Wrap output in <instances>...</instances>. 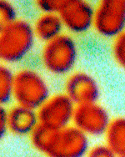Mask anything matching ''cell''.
<instances>
[{"label":"cell","instance_id":"6","mask_svg":"<svg viewBox=\"0 0 125 157\" xmlns=\"http://www.w3.org/2000/svg\"><path fill=\"white\" fill-rule=\"evenodd\" d=\"M76 105L65 94H56L45 100L37 109L40 124L54 130L70 125Z\"/></svg>","mask_w":125,"mask_h":157},{"label":"cell","instance_id":"19","mask_svg":"<svg viewBox=\"0 0 125 157\" xmlns=\"http://www.w3.org/2000/svg\"><path fill=\"white\" fill-rule=\"evenodd\" d=\"M118 157H125V155H121V156H118Z\"/></svg>","mask_w":125,"mask_h":157},{"label":"cell","instance_id":"5","mask_svg":"<svg viewBox=\"0 0 125 157\" xmlns=\"http://www.w3.org/2000/svg\"><path fill=\"white\" fill-rule=\"evenodd\" d=\"M94 28L104 38L115 39L125 30V0H102L94 9Z\"/></svg>","mask_w":125,"mask_h":157},{"label":"cell","instance_id":"2","mask_svg":"<svg viewBox=\"0 0 125 157\" xmlns=\"http://www.w3.org/2000/svg\"><path fill=\"white\" fill-rule=\"evenodd\" d=\"M35 33L33 25L24 19H17L0 29V58L4 63L23 60L34 47Z\"/></svg>","mask_w":125,"mask_h":157},{"label":"cell","instance_id":"1","mask_svg":"<svg viewBox=\"0 0 125 157\" xmlns=\"http://www.w3.org/2000/svg\"><path fill=\"white\" fill-rule=\"evenodd\" d=\"M31 143L47 157H85L89 137L74 125L54 130L39 124L30 135Z\"/></svg>","mask_w":125,"mask_h":157},{"label":"cell","instance_id":"16","mask_svg":"<svg viewBox=\"0 0 125 157\" xmlns=\"http://www.w3.org/2000/svg\"><path fill=\"white\" fill-rule=\"evenodd\" d=\"M65 0H39L37 1V6L42 13H59Z\"/></svg>","mask_w":125,"mask_h":157},{"label":"cell","instance_id":"12","mask_svg":"<svg viewBox=\"0 0 125 157\" xmlns=\"http://www.w3.org/2000/svg\"><path fill=\"white\" fill-rule=\"evenodd\" d=\"M104 136L106 145L117 156L125 155V116L112 119Z\"/></svg>","mask_w":125,"mask_h":157},{"label":"cell","instance_id":"4","mask_svg":"<svg viewBox=\"0 0 125 157\" xmlns=\"http://www.w3.org/2000/svg\"><path fill=\"white\" fill-rule=\"evenodd\" d=\"M49 96L48 82L40 73L23 69L14 74L13 99L16 105L37 110Z\"/></svg>","mask_w":125,"mask_h":157},{"label":"cell","instance_id":"7","mask_svg":"<svg viewBox=\"0 0 125 157\" xmlns=\"http://www.w3.org/2000/svg\"><path fill=\"white\" fill-rule=\"evenodd\" d=\"M108 112L98 102L76 105L73 125L88 136H103L111 121Z\"/></svg>","mask_w":125,"mask_h":157},{"label":"cell","instance_id":"15","mask_svg":"<svg viewBox=\"0 0 125 157\" xmlns=\"http://www.w3.org/2000/svg\"><path fill=\"white\" fill-rule=\"evenodd\" d=\"M17 11L12 3L7 0L0 1V23L1 27L16 21Z\"/></svg>","mask_w":125,"mask_h":157},{"label":"cell","instance_id":"17","mask_svg":"<svg viewBox=\"0 0 125 157\" xmlns=\"http://www.w3.org/2000/svg\"><path fill=\"white\" fill-rule=\"evenodd\" d=\"M85 157H118L111 149L105 145H98L88 151Z\"/></svg>","mask_w":125,"mask_h":157},{"label":"cell","instance_id":"3","mask_svg":"<svg viewBox=\"0 0 125 157\" xmlns=\"http://www.w3.org/2000/svg\"><path fill=\"white\" fill-rule=\"evenodd\" d=\"M78 55L75 40L70 35L62 33L44 44L41 53V60L48 72L56 75H64L73 70Z\"/></svg>","mask_w":125,"mask_h":157},{"label":"cell","instance_id":"18","mask_svg":"<svg viewBox=\"0 0 125 157\" xmlns=\"http://www.w3.org/2000/svg\"><path fill=\"white\" fill-rule=\"evenodd\" d=\"M8 130V116L7 110L3 108H1L0 110V132L1 137L4 136V134Z\"/></svg>","mask_w":125,"mask_h":157},{"label":"cell","instance_id":"8","mask_svg":"<svg viewBox=\"0 0 125 157\" xmlns=\"http://www.w3.org/2000/svg\"><path fill=\"white\" fill-rule=\"evenodd\" d=\"M58 15L70 33H83L94 27V9L85 0H65Z\"/></svg>","mask_w":125,"mask_h":157},{"label":"cell","instance_id":"11","mask_svg":"<svg viewBox=\"0 0 125 157\" xmlns=\"http://www.w3.org/2000/svg\"><path fill=\"white\" fill-rule=\"evenodd\" d=\"M35 36L47 43L61 35L64 29L60 16L58 13H42L33 25Z\"/></svg>","mask_w":125,"mask_h":157},{"label":"cell","instance_id":"13","mask_svg":"<svg viewBox=\"0 0 125 157\" xmlns=\"http://www.w3.org/2000/svg\"><path fill=\"white\" fill-rule=\"evenodd\" d=\"M14 74L6 65L0 67V102L6 104L13 99Z\"/></svg>","mask_w":125,"mask_h":157},{"label":"cell","instance_id":"9","mask_svg":"<svg viewBox=\"0 0 125 157\" xmlns=\"http://www.w3.org/2000/svg\"><path fill=\"white\" fill-rule=\"evenodd\" d=\"M65 93L75 105L98 102L100 88L89 73L77 71L69 75L65 83Z\"/></svg>","mask_w":125,"mask_h":157},{"label":"cell","instance_id":"14","mask_svg":"<svg viewBox=\"0 0 125 157\" xmlns=\"http://www.w3.org/2000/svg\"><path fill=\"white\" fill-rule=\"evenodd\" d=\"M112 52L117 64L125 70V30L113 39Z\"/></svg>","mask_w":125,"mask_h":157},{"label":"cell","instance_id":"10","mask_svg":"<svg viewBox=\"0 0 125 157\" xmlns=\"http://www.w3.org/2000/svg\"><path fill=\"white\" fill-rule=\"evenodd\" d=\"M8 130L17 136L31 135L39 124L37 110L16 105L7 110Z\"/></svg>","mask_w":125,"mask_h":157}]
</instances>
